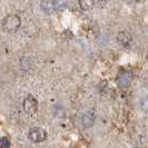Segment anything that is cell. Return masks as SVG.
<instances>
[{
    "label": "cell",
    "instance_id": "1",
    "mask_svg": "<svg viewBox=\"0 0 148 148\" xmlns=\"http://www.w3.org/2000/svg\"><path fill=\"white\" fill-rule=\"evenodd\" d=\"M21 20L20 17L17 15H8L2 20V28L7 32H15L20 28Z\"/></svg>",
    "mask_w": 148,
    "mask_h": 148
},
{
    "label": "cell",
    "instance_id": "4",
    "mask_svg": "<svg viewBox=\"0 0 148 148\" xmlns=\"http://www.w3.org/2000/svg\"><path fill=\"white\" fill-rule=\"evenodd\" d=\"M117 41L123 47L128 48V47H130V45L133 42V38H132V35L128 31L123 30V31H119L118 35H117Z\"/></svg>",
    "mask_w": 148,
    "mask_h": 148
},
{
    "label": "cell",
    "instance_id": "12",
    "mask_svg": "<svg viewBox=\"0 0 148 148\" xmlns=\"http://www.w3.org/2000/svg\"><path fill=\"white\" fill-rule=\"evenodd\" d=\"M125 2H127V3H132L133 1H136V0H124Z\"/></svg>",
    "mask_w": 148,
    "mask_h": 148
},
{
    "label": "cell",
    "instance_id": "10",
    "mask_svg": "<svg viewBox=\"0 0 148 148\" xmlns=\"http://www.w3.org/2000/svg\"><path fill=\"white\" fill-rule=\"evenodd\" d=\"M141 108L144 111H148V98H144L141 100Z\"/></svg>",
    "mask_w": 148,
    "mask_h": 148
},
{
    "label": "cell",
    "instance_id": "5",
    "mask_svg": "<svg viewBox=\"0 0 148 148\" xmlns=\"http://www.w3.org/2000/svg\"><path fill=\"white\" fill-rule=\"evenodd\" d=\"M132 73L130 71H123L118 78V86L121 88H127L132 82Z\"/></svg>",
    "mask_w": 148,
    "mask_h": 148
},
{
    "label": "cell",
    "instance_id": "6",
    "mask_svg": "<svg viewBox=\"0 0 148 148\" xmlns=\"http://www.w3.org/2000/svg\"><path fill=\"white\" fill-rule=\"evenodd\" d=\"M40 7L44 12L50 14L56 10V0H41Z\"/></svg>",
    "mask_w": 148,
    "mask_h": 148
},
{
    "label": "cell",
    "instance_id": "9",
    "mask_svg": "<svg viewBox=\"0 0 148 148\" xmlns=\"http://www.w3.org/2000/svg\"><path fill=\"white\" fill-rule=\"evenodd\" d=\"M0 146L3 148H8L10 146V139L8 137H1L0 138Z\"/></svg>",
    "mask_w": 148,
    "mask_h": 148
},
{
    "label": "cell",
    "instance_id": "11",
    "mask_svg": "<svg viewBox=\"0 0 148 148\" xmlns=\"http://www.w3.org/2000/svg\"><path fill=\"white\" fill-rule=\"evenodd\" d=\"M106 1H107V0H97V2H98V5H99V7H101V6H105Z\"/></svg>",
    "mask_w": 148,
    "mask_h": 148
},
{
    "label": "cell",
    "instance_id": "3",
    "mask_svg": "<svg viewBox=\"0 0 148 148\" xmlns=\"http://www.w3.org/2000/svg\"><path fill=\"white\" fill-rule=\"evenodd\" d=\"M22 106H23V110L26 111L27 114L34 115L38 109V101L32 95H28L25 98Z\"/></svg>",
    "mask_w": 148,
    "mask_h": 148
},
{
    "label": "cell",
    "instance_id": "8",
    "mask_svg": "<svg viewBox=\"0 0 148 148\" xmlns=\"http://www.w3.org/2000/svg\"><path fill=\"white\" fill-rule=\"evenodd\" d=\"M95 5V0H79V6L84 11H88Z\"/></svg>",
    "mask_w": 148,
    "mask_h": 148
},
{
    "label": "cell",
    "instance_id": "7",
    "mask_svg": "<svg viewBox=\"0 0 148 148\" xmlns=\"http://www.w3.org/2000/svg\"><path fill=\"white\" fill-rule=\"evenodd\" d=\"M94 123H95V114H94V111L89 110L86 114H84V116H82V125H84L85 128L91 127L94 125Z\"/></svg>",
    "mask_w": 148,
    "mask_h": 148
},
{
    "label": "cell",
    "instance_id": "2",
    "mask_svg": "<svg viewBox=\"0 0 148 148\" xmlns=\"http://www.w3.org/2000/svg\"><path fill=\"white\" fill-rule=\"evenodd\" d=\"M28 137H29V139L32 143L38 144V143H42V141L46 140L47 133H46L45 129L40 128V127H34V128H31L29 130Z\"/></svg>",
    "mask_w": 148,
    "mask_h": 148
}]
</instances>
